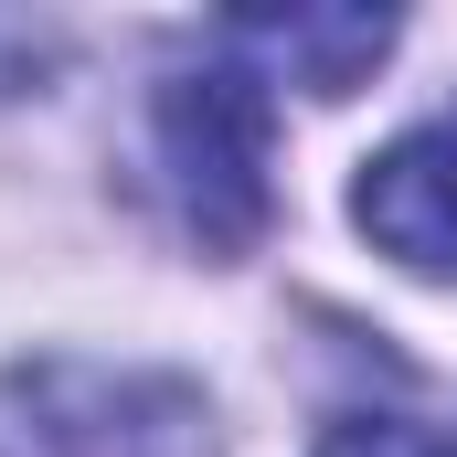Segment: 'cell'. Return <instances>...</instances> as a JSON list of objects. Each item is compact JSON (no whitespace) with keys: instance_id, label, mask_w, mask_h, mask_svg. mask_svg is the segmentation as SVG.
<instances>
[{"instance_id":"1","label":"cell","mask_w":457,"mask_h":457,"mask_svg":"<svg viewBox=\"0 0 457 457\" xmlns=\"http://www.w3.org/2000/svg\"><path fill=\"white\" fill-rule=\"evenodd\" d=\"M0 457H213V404L149 361L32 351L0 372Z\"/></svg>"},{"instance_id":"4","label":"cell","mask_w":457,"mask_h":457,"mask_svg":"<svg viewBox=\"0 0 457 457\" xmlns=\"http://www.w3.org/2000/svg\"><path fill=\"white\" fill-rule=\"evenodd\" d=\"M213 43H224L255 86L351 96L394 54V11H234V21H213Z\"/></svg>"},{"instance_id":"5","label":"cell","mask_w":457,"mask_h":457,"mask_svg":"<svg viewBox=\"0 0 457 457\" xmlns=\"http://www.w3.org/2000/svg\"><path fill=\"white\" fill-rule=\"evenodd\" d=\"M320 457H457V447H436V436L404 426V415H341V426L320 436Z\"/></svg>"},{"instance_id":"3","label":"cell","mask_w":457,"mask_h":457,"mask_svg":"<svg viewBox=\"0 0 457 457\" xmlns=\"http://www.w3.org/2000/svg\"><path fill=\"white\" fill-rule=\"evenodd\" d=\"M351 224L372 234L404 277H447L457 287V107L426 117V128H404L394 149L361 160Z\"/></svg>"},{"instance_id":"2","label":"cell","mask_w":457,"mask_h":457,"mask_svg":"<svg viewBox=\"0 0 457 457\" xmlns=\"http://www.w3.org/2000/svg\"><path fill=\"white\" fill-rule=\"evenodd\" d=\"M160 160L181 192V224L213 255H245L277 192H266V86L234 64L224 43H203V64H181L160 86Z\"/></svg>"},{"instance_id":"6","label":"cell","mask_w":457,"mask_h":457,"mask_svg":"<svg viewBox=\"0 0 457 457\" xmlns=\"http://www.w3.org/2000/svg\"><path fill=\"white\" fill-rule=\"evenodd\" d=\"M11 43H21V32H11V21H0V54H11Z\"/></svg>"}]
</instances>
